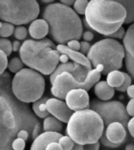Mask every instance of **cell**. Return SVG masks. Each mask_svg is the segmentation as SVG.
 I'll return each mask as SVG.
<instances>
[{
    "label": "cell",
    "mask_w": 134,
    "mask_h": 150,
    "mask_svg": "<svg viewBox=\"0 0 134 150\" xmlns=\"http://www.w3.org/2000/svg\"><path fill=\"white\" fill-rule=\"evenodd\" d=\"M42 19L49 25V35L59 44H67L73 40H80L83 35L82 21L71 7L61 3H53L44 7Z\"/></svg>",
    "instance_id": "6da1fadb"
},
{
    "label": "cell",
    "mask_w": 134,
    "mask_h": 150,
    "mask_svg": "<svg viewBox=\"0 0 134 150\" xmlns=\"http://www.w3.org/2000/svg\"><path fill=\"white\" fill-rule=\"evenodd\" d=\"M126 11L114 0H91L85 12V21L89 28L108 36L118 31L125 23Z\"/></svg>",
    "instance_id": "7a4b0ae2"
},
{
    "label": "cell",
    "mask_w": 134,
    "mask_h": 150,
    "mask_svg": "<svg viewBox=\"0 0 134 150\" xmlns=\"http://www.w3.org/2000/svg\"><path fill=\"white\" fill-rule=\"evenodd\" d=\"M57 46L49 38L36 40H26L19 51L20 58L28 68L44 75H51L59 62L60 53Z\"/></svg>",
    "instance_id": "3957f363"
},
{
    "label": "cell",
    "mask_w": 134,
    "mask_h": 150,
    "mask_svg": "<svg viewBox=\"0 0 134 150\" xmlns=\"http://www.w3.org/2000/svg\"><path fill=\"white\" fill-rule=\"evenodd\" d=\"M104 131V124L95 111L89 109L75 111L68 122L67 136L81 145L99 142Z\"/></svg>",
    "instance_id": "277c9868"
},
{
    "label": "cell",
    "mask_w": 134,
    "mask_h": 150,
    "mask_svg": "<svg viewBox=\"0 0 134 150\" xmlns=\"http://www.w3.org/2000/svg\"><path fill=\"white\" fill-rule=\"evenodd\" d=\"M126 57L125 47L117 40L106 38L96 42L87 54L92 67L103 65L104 70L102 74L107 76L112 71L122 67L123 59Z\"/></svg>",
    "instance_id": "5b68a950"
},
{
    "label": "cell",
    "mask_w": 134,
    "mask_h": 150,
    "mask_svg": "<svg viewBox=\"0 0 134 150\" xmlns=\"http://www.w3.org/2000/svg\"><path fill=\"white\" fill-rule=\"evenodd\" d=\"M12 91L20 101L33 104L43 97L45 80L40 73L30 68H24L14 75L12 81Z\"/></svg>",
    "instance_id": "8992f818"
},
{
    "label": "cell",
    "mask_w": 134,
    "mask_h": 150,
    "mask_svg": "<svg viewBox=\"0 0 134 150\" xmlns=\"http://www.w3.org/2000/svg\"><path fill=\"white\" fill-rule=\"evenodd\" d=\"M40 12L36 0H0V20L21 26L36 20Z\"/></svg>",
    "instance_id": "52a82bcc"
},
{
    "label": "cell",
    "mask_w": 134,
    "mask_h": 150,
    "mask_svg": "<svg viewBox=\"0 0 134 150\" xmlns=\"http://www.w3.org/2000/svg\"><path fill=\"white\" fill-rule=\"evenodd\" d=\"M101 74L96 69H93L88 73L87 78L84 81H79L71 74L64 72L57 76L51 85L52 95L59 100H66V96L69 92L73 89H85L88 92L95 86L100 80Z\"/></svg>",
    "instance_id": "ba28073f"
},
{
    "label": "cell",
    "mask_w": 134,
    "mask_h": 150,
    "mask_svg": "<svg viewBox=\"0 0 134 150\" xmlns=\"http://www.w3.org/2000/svg\"><path fill=\"white\" fill-rule=\"evenodd\" d=\"M90 109L101 117L104 129L113 122H120L127 129L130 116L127 113L126 108L120 101H102L94 99L91 101Z\"/></svg>",
    "instance_id": "9c48e42d"
},
{
    "label": "cell",
    "mask_w": 134,
    "mask_h": 150,
    "mask_svg": "<svg viewBox=\"0 0 134 150\" xmlns=\"http://www.w3.org/2000/svg\"><path fill=\"white\" fill-rule=\"evenodd\" d=\"M62 136L59 133H42L34 140L30 150H63L59 143Z\"/></svg>",
    "instance_id": "30bf717a"
},
{
    "label": "cell",
    "mask_w": 134,
    "mask_h": 150,
    "mask_svg": "<svg viewBox=\"0 0 134 150\" xmlns=\"http://www.w3.org/2000/svg\"><path fill=\"white\" fill-rule=\"evenodd\" d=\"M66 103L73 111L90 108V99L88 92L85 89H73L66 96Z\"/></svg>",
    "instance_id": "8fae6325"
},
{
    "label": "cell",
    "mask_w": 134,
    "mask_h": 150,
    "mask_svg": "<svg viewBox=\"0 0 134 150\" xmlns=\"http://www.w3.org/2000/svg\"><path fill=\"white\" fill-rule=\"evenodd\" d=\"M90 71L91 70H89L86 67L78 64V63H76V62H69L66 64L61 63L57 67L56 70H54V73L50 75V82L52 85L57 76L64 72L71 74L79 81H84Z\"/></svg>",
    "instance_id": "7c38bea8"
},
{
    "label": "cell",
    "mask_w": 134,
    "mask_h": 150,
    "mask_svg": "<svg viewBox=\"0 0 134 150\" xmlns=\"http://www.w3.org/2000/svg\"><path fill=\"white\" fill-rule=\"evenodd\" d=\"M47 111L52 116L65 123H68L73 114L66 102L57 98H50L46 103Z\"/></svg>",
    "instance_id": "4fadbf2b"
},
{
    "label": "cell",
    "mask_w": 134,
    "mask_h": 150,
    "mask_svg": "<svg viewBox=\"0 0 134 150\" xmlns=\"http://www.w3.org/2000/svg\"><path fill=\"white\" fill-rule=\"evenodd\" d=\"M123 46L126 52L125 62L126 70L134 81V23L127 29L123 39Z\"/></svg>",
    "instance_id": "5bb4252c"
},
{
    "label": "cell",
    "mask_w": 134,
    "mask_h": 150,
    "mask_svg": "<svg viewBox=\"0 0 134 150\" xmlns=\"http://www.w3.org/2000/svg\"><path fill=\"white\" fill-rule=\"evenodd\" d=\"M126 129L120 122H113L104 129L103 136H105L109 142L121 146L126 140Z\"/></svg>",
    "instance_id": "9a60e30c"
},
{
    "label": "cell",
    "mask_w": 134,
    "mask_h": 150,
    "mask_svg": "<svg viewBox=\"0 0 134 150\" xmlns=\"http://www.w3.org/2000/svg\"><path fill=\"white\" fill-rule=\"evenodd\" d=\"M56 50L61 54H66L73 62L81 65L89 70H92V66L91 64L89 59L80 52L73 51L64 44H58Z\"/></svg>",
    "instance_id": "2e32d148"
},
{
    "label": "cell",
    "mask_w": 134,
    "mask_h": 150,
    "mask_svg": "<svg viewBox=\"0 0 134 150\" xmlns=\"http://www.w3.org/2000/svg\"><path fill=\"white\" fill-rule=\"evenodd\" d=\"M28 33L33 40H43L46 38L47 34H49V25L44 19H36L30 24L28 27Z\"/></svg>",
    "instance_id": "e0dca14e"
},
{
    "label": "cell",
    "mask_w": 134,
    "mask_h": 150,
    "mask_svg": "<svg viewBox=\"0 0 134 150\" xmlns=\"http://www.w3.org/2000/svg\"><path fill=\"white\" fill-rule=\"evenodd\" d=\"M94 93L99 100L109 101L114 96V88L109 86L105 81H101L96 83L94 86Z\"/></svg>",
    "instance_id": "ac0fdd59"
},
{
    "label": "cell",
    "mask_w": 134,
    "mask_h": 150,
    "mask_svg": "<svg viewBox=\"0 0 134 150\" xmlns=\"http://www.w3.org/2000/svg\"><path fill=\"white\" fill-rule=\"evenodd\" d=\"M43 129L44 132H54L59 133L63 129V124L61 121L54 116H48L44 119L43 122Z\"/></svg>",
    "instance_id": "d6986e66"
},
{
    "label": "cell",
    "mask_w": 134,
    "mask_h": 150,
    "mask_svg": "<svg viewBox=\"0 0 134 150\" xmlns=\"http://www.w3.org/2000/svg\"><path fill=\"white\" fill-rule=\"evenodd\" d=\"M48 96H43L39 100L34 102L32 104V110L34 113L40 119H46L49 116L50 113L47 109L46 103L49 100Z\"/></svg>",
    "instance_id": "ffe728a7"
},
{
    "label": "cell",
    "mask_w": 134,
    "mask_h": 150,
    "mask_svg": "<svg viewBox=\"0 0 134 150\" xmlns=\"http://www.w3.org/2000/svg\"><path fill=\"white\" fill-rule=\"evenodd\" d=\"M125 81V76L124 72L119 71V70H114L112 71L106 76V82L111 87L114 88H117L123 84Z\"/></svg>",
    "instance_id": "44dd1931"
},
{
    "label": "cell",
    "mask_w": 134,
    "mask_h": 150,
    "mask_svg": "<svg viewBox=\"0 0 134 150\" xmlns=\"http://www.w3.org/2000/svg\"><path fill=\"white\" fill-rule=\"evenodd\" d=\"M120 4L123 6L126 11V18L125 23L126 25L134 23V0H127V1H118Z\"/></svg>",
    "instance_id": "7402d4cb"
},
{
    "label": "cell",
    "mask_w": 134,
    "mask_h": 150,
    "mask_svg": "<svg viewBox=\"0 0 134 150\" xmlns=\"http://www.w3.org/2000/svg\"><path fill=\"white\" fill-rule=\"evenodd\" d=\"M24 66L25 64L21 59V58L13 57L9 61L7 68L11 73H13L16 74L18 72H20L21 70H23Z\"/></svg>",
    "instance_id": "603a6c76"
},
{
    "label": "cell",
    "mask_w": 134,
    "mask_h": 150,
    "mask_svg": "<svg viewBox=\"0 0 134 150\" xmlns=\"http://www.w3.org/2000/svg\"><path fill=\"white\" fill-rule=\"evenodd\" d=\"M88 1L87 0H77L73 4V10L77 13L80 15H85V12L88 5Z\"/></svg>",
    "instance_id": "cb8c5ba5"
},
{
    "label": "cell",
    "mask_w": 134,
    "mask_h": 150,
    "mask_svg": "<svg viewBox=\"0 0 134 150\" xmlns=\"http://www.w3.org/2000/svg\"><path fill=\"white\" fill-rule=\"evenodd\" d=\"M15 30V27L13 25L8 22H3L2 29H0V37L2 38H7L13 34Z\"/></svg>",
    "instance_id": "d4e9b609"
},
{
    "label": "cell",
    "mask_w": 134,
    "mask_h": 150,
    "mask_svg": "<svg viewBox=\"0 0 134 150\" xmlns=\"http://www.w3.org/2000/svg\"><path fill=\"white\" fill-rule=\"evenodd\" d=\"M0 50L5 52L7 56H10L13 52L12 43L11 40H9L7 38L0 37Z\"/></svg>",
    "instance_id": "484cf974"
},
{
    "label": "cell",
    "mask_w": 134,
    "mask_h": 150,
    "mask_svg": "<svg viewBox=\"0 0 134 150\" xmlns=\"http://www.w3.org/2000/svg\"><path fill=\"white\" fill-rule=\"evenodd\" d=\"M28 30L25 26H17L13 33V36L15 37L17 40H24L28 36Z\"/></svg>",
    "instance_id": "4316f807"
},
{
    "label": "cell",
    "mask_w": 134,
    "mask_h": 150,
    "mask_svg": "<svg viewBox=\"0 0 134 150\" xmlns=\"http://www.w3.org/2000/svg\"><path fill=\"white\" fill-rule=\"evenodd\" d=\"M59 143L63 150H71L75 144L74 142L67 135L62 136L59 141Z\"/></svg>",
    "instance_id": "83f0119b"
},
{
    "label": "cell",
    "mask_w": 134,
    "mask_h": 150,
    "mask_svg": "<svg viewBox=\"0 0 134 150\" xmlns=\"http://www.w3.org/2000/svg\"><path fill=\"white\" fill-rule=\"evenodd\" d=\"M124 76H125V81H124L123 84H122L120 87H118V88H115L117 91H118V92H122V93L126 92L128 88L131 86L132 83V78L130 77V75H129V74L124 72Z\"/></svg>",
    "instance_id": "f1b7e54d"
},
{
    "label": "cell",
    "mask_w": 134,
    "mask_h": 150,
    "mask_svg": "<svg viewBox=\"0 0 134 150\" xmlns=\"http://www.w3.org/2000/svg\"><path fill=\"white\" fill-rule=\"evenodd\" d=\"M8 63V56L5 52L0 50V75L7 68Z\"/></svg>",
    "instance_id": "f546056e"
},
{
    "label": "cell",
    "mask_w": 134,
    "mask_h": 150,
    "mask_svg": "<svg viewBox=\"0 0 134 150\" xmlns=\"http://www.w3.org/2000/svg\"><path fill=\"white\" fill-rule=\"evenodd\" d=\"M3 122H4V125L8 128H12L14 126V118L11 113V111H6L4 113Z\"/></svg>",
    "instance_id": "4dcf8cb0"
},
{
    "label": "cell",
    "mask_w": 134,
    "mask_h": 150,
    "mask_svg": "<svg viewBox=\"0 0 134 150\" xmlns=\"http://www.w3.org/2000/svg\"><path fill=\"white\" fill-rule=\"evenodd\" d=\"M12 148L13 150H25V141L21 138L17 137L12 142Z\"/></svg>",
    "instance_id": "1f68e13d"
},
{
    "label": "cell",
    "mask_w": 134,
    "mask_h": 150,
    "mask_svg": "<svg viewBox=\"0 0 134 150\" xmlns=\"http://www.w3.org/2000/svg\"><path fill=\"white\" fill-rule=\"evenodd\" d=\"M126 32L125 29H124L123 27H121L118 31L115 32V33L112 34V35H110V36H108L107 37L114 40L124 39V37L126 36Z\"/></svg>",
    "instance_id": "d6a6232c"
},
{
    "label": "cell",
    "mask_w": 134,
    "mask_h": 150,
    "mask_svg": "<svg viewBox=\"0 0 134 150\" xmlns=\"http://www.w3.org/2000/svg\"><path fill=\"white\" fill-rule=\"evenodd\" d=\"M67 47L73 51L78 52L80 49V42L76 40H73L67 43Z\"/></svg>",
    "instance_id": "836d02e7"
},
{
    "label": "cell",
    "mask_w": 134,
    "mask_h": 150,
    "mask_svg": "<svg viewBox=\"0 0 134 150\" xmlns=\"http://www.w3.org/2000/svg\"><path fill=\"white\" fill-rule=\"evenodd\" d=\"M91 45L88 42L81 41L80 42V52L83 54H88L91 49Z\"/></svg>",
    "instance_id": "e575fe53"
},
{
    "label": "cell",
    "mask_w": 134,
    "mask_h": 150,
    "mask_svg": "<svg viewBox=\"0 0 134 150\" xmlns=\"http://www.w3.org/2000/svg\"><path fill=\"white\" fill-rule=\"evenodd\" d=\"M126 111L129 116L134 117V99H131L127 104Z\"/></svg>",
    "instance_id": "d590c367"
},
{
    "label": "cell",
    "mask_w": 134,
    "mask_h": 150,
    "mask_svg": "<svg viewBox=\"0 0 134 150\" xmlns=\"http://www.w3.org/2000/svg\"><path fill=\"white\" fill-rule=\"evenodd\" d=\"M83 39H84V41L86 42H90L92 40H93L94 39V34H93L92 32H91L90 30H87L85 31L82 35Z\"/></svg>",
    "instance_id": "8d00e7d4"
},
{
    "label": "cell",
    "mask_w": 134,
    "mask_h": 150,
    "mask_svg": "<svg viewBox=\"0 0 134 150\" xmlns=\"http://www.w3.org/2000/svg\"><path fill=\"white\" fill-rule=\"evenodd\" d=\"M99 148H100V142H99L93 143V144L84 145V149L85 150H99Z\"/></svg>",
    "instance_id": "74e56055"
},
{
    "label": "cell",
    "mask_w": 134,
    "mask_h": 150,
    "mask_svg": "<svg viewBox=\"0 0 134 150\" xmlns=\"http://www.w3.org/2000/svg\"><path fill=\"white\" fill-rule=\"evenodd\" d=\"M127 129L129 130L130 135L134 138V117L130 119V120L129 121V123H128V126H127Z\"/></svg>",
    "instance_id": "f35d334b"
},
{
    "label": "cell",
    "mask_w": 134,
    "mask_h": 150,
    "mask_svg": "<svg viewBox=\"0 0 134 150\" xmlns=\"http://www.w3.org/2000/svg\"><path fill=\"white\" fill-rule=\"evenodd\" d=\"M17 137L18 138H21V139H23L24 141H27L28 139V132L25 129H21L20 130L19 132L18 133V134H17Z\"/></svg>",
    "instance_id": "ab89813d"
},
{
    "label": "cell",
    "mask_w": 134,
    "mask_h": 150,
    "mask_svg": "<svg viewBox=\"0 0 134 150\" xmlns=\"http://www.w3.org/2000/svg\"><path fill=\"white\" fill-rule=\"evenodd\" d=\"M22 45L20 40H14V41L12 43V47H13V52H17L18 51H20L21 49V47Z\"/></svg>",
    "instance_id": "60d3db41"
},
{
    "label": "cell",
    "mask_w": 134,
    "mask_h": 150,
    "mask_svg": "<svg viewBox=\"0 0 134 150\" xmlns=\"http://www.w3.org/2000/svg\"><path fill=\"white\" fill-rule=\"evenodd\" d=\"M127 94L131 99H134V85H131L127 89Z\"/></svg>",
    "instance_id": "b9f144b4"
},
{
    "label": "cell",
    "mask_w": 134,
    "mask_h": 150,
    "mask_svg": "<svg viewBox=\"0 0 134 150\" xmlns=\"http://www.w3.org/2000/svg\"><path fill=\"white\" fill-rule=\"evenodd\" d=\"M70 58L67 56L66 54H60L59 56V62H61L62 64H66L67 62H69Z\"/></svg>",
    "instance_id": "7bdbcfd3"
},
{
    "label": "cell",
    "mask_w": 134,
    "mask_h": 150,
    "mask_svg": "<svg viewBox=\"0 0 134 150\" xmlns=\"http://www.w3.org/2000/svg\"><path fill=\"white\" fill-rule=\"evenodd\" d=\"M60 3L63 4V5L70 7L71 6H73L75 1H73V0H62V1H60Z\"/></svg>",
    "instance_id": "ee69618b"
},
{
    "label": "cell",
    "mask_w": 134,
    "mask_h": 150,
    "mask_svg": "<svg viewBox=\"0 0 134 150\" xmlns=\"http://www.w3.org/2000/svg\"><path fill=\"white\" fill-rule=\"evenodd\" d=\"M71 150H85V149H84V145H79V144L75 143L74 146L73 147V149Z\"/></svg>",
    "instance_id": "f6af8a7d"
},
{
    "label": "cell",
    "mask_w": 134,
    "mask_h": 150,
    "mask_svg": "<svg viewBox=\"0 0 134 150\" xmlns=\"http://www.w3.org/2000/svg\"><path fill=\"white\" fill-rule=\"evenodd\" d=\"M126 150H134V143H129L126 146Z\"/></svg>",
    "instance_id": "bcb514c9"
},
{
    "label": "cell",
    "mask_w": 134,
    "mask_h": 150,
    "mask_svg": "<svg viewBox=\"0 0 134 150\" xmlns=\"http://www.w3.org/2000/svg\"><path fill=\"white\" fill-rule=\"evenodd\" d=\"M43 3H53V1H41Z\"/></svg>",
    "instance_id": "7dc6e473"
},
{
    "label": "cell",
    "mask_w": 134,
    "mask_h": 150,
    "mask_svg": "<svg viewBox=\"0 0 134 150\" xmlns=\"http://www.w3.org/2000/svg\"><path fill=\"white\" fill-rule=\"evenodd\" d=\"M3 22H2V21H0V29H2V27H3Z\"/></svg>",
    "instance_id": "c3c4849f"
},
{
    "label": "cell",
    "mask_w": 134,
    "mask_h": 150,
    "mask_svg": "<svg viewBox=\"0 0 134 150\" xmlns=\"http://www.w3.org/2000/svg\"><path fill=\"white\" fill-rule=\"evenodd\" d=\"M133 139H134V138H133ZM133 141H134V140H133Z\"/></svg>",
    "instance_id": "681fc988"
}]
</instances>
